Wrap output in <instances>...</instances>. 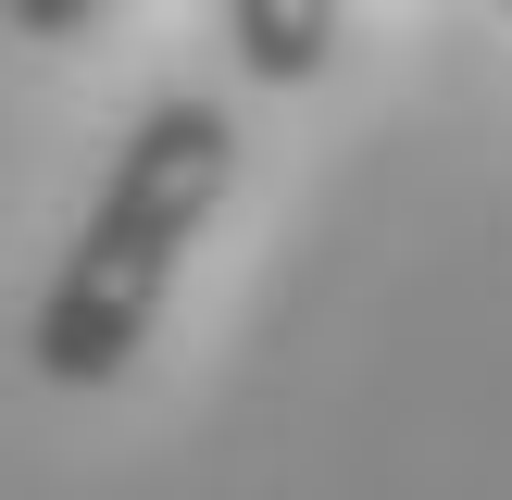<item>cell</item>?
<instances>
[{
  "mask_svg": "<svg viewBox=\"0 0 512 500\" xmlns=\"http://www.w3.org/2000/svg\"><path fill=\"white\" fill-rule=\"evenodd\" d=\"M225 188H238V125H225L213 100H163V113L113 150V175H100V200H88V225H75L63 275H50L38 325H25V363H38L50 388H113L150 350V325H163V300H175V263H188L200 225L225 213Z\"/></svg>",
  "mask_w": 512,
  "mask_h": 500,
  "instance_id": "1",
  "label": "cell"
},
{
  "mask_svg": "<svg viewBox=\"0 0 512 500\" xmlns=\"http://www.w3.org/2000/svg\"><path fill=\"white\" fill-rule=\"evenodd\" d=\"M0 13H13L38 50H63V38H88V25H100V0H0Z\"/></svg>",
  "mask_w": 512,
  "mask_h": 500,
  "instance_id": "3",
  "label": "cell"
},
{
  "mask_svg": "<svg viewBox=\"0 0 512 500\" xmlns=\"http://www.w3.org/2000/svg\"><path fill=\"white\" fill-rule=\"evenodd\" d=\"M488 13H512V0H488Z\"/></svg>",
  "mask_w": 512,
  "mask_h": 500,
  "instance_id": "4",
  "label": "cell"
},
{
  "mask_svg": "<svg viewBox=\"0 0 512 500\" xmlns=\"http://www.w3.org/2000/svg\"><path fill=\"white\" fill-rule=\"evenodd\" d=\"M225 50L250 88H313L338 63V0H225Z\"/></svg>",
  "mask_w": 512,
  "mask_h": 500,
  "instance_id": "2",
  "label": "cell"
}]
</instances>
